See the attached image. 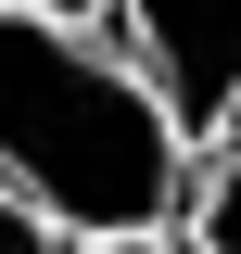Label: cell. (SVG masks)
Masks as SVG:
<instances>
[{"instance_id":"obj_3","label":"cell","mask_w":241,"mask_h":254,"mask_svg":"<svg viewBox=\"0 0 241 254\" xmlns=\"http://www.w3.org/2000/svg\"><path fill=\"white\" fill-rule=\"evenodd\" d=\"M216 140H229V153H216L203 203H190V242H203V254H241V115L216 127Z\"/></svg>"},{"instance_id":"obj_2","label":"cell","mask_w":241,"mask_h":254,"mask_svg":"<svg viewBox=\"0 0 241 254\" xmlns=\"http://www.w3.org/2000/svg\"><path fill=\"white\" fill-rule=\"evenodd\" d=\"M127 38L190 140L241 115V0H127Z\"/></svg>"},{"instance_id":"obj_1","label":"cell","mask_w":241,"mask_h":254,"mask_svg":"<svg viewBox=\"0 0 241 254\" xmlns=\"http://www.w3.org/2000/svg\"><path fill=\"white\" fill-rule=\"evenodd\" d=\"M178 165H190V127L165 115L140 64L89 51L76 13H38V0L0 13V178L51 229L76 242L152 229L178 203Z\"/></svg>"},{"instance_id":"obj_6","label":"cell","mask_w":241,"mask_h":254,"mask_svg":"<svg viewBox=\"0 0 241 254\" xmlns=\"http://www.w3.org/2000/svg\"><path fill=\"white\" fill-rule=\"evenodd\" d=\"M38 13H76V26H89V13H102V0H38Z\"/></svg>"},{"instance_id":"obj_4","label":"cell","mask_w":241,"mask_h":254,"mask_svg":"<svg viewBox=\"0 0 241 254\" xmlns=\"http://www.w3.org/2000/svg\"><path fill=\"white\" fill-rule=\"evenodd\" d=\"M0 254H51V216H38L13 178H0Z\"/></svg>"},{"instance_id":"obj_5","label":"cell","mask_w":241,"mask_h":254,"mask_svg":"<svg viewBox=\"0 0 241 254\" xmlns=\"http://www.w3.org/2000/svg\"><path fill=\"white\" fill-rule=\"evenodd\" d=\"M89 254H152V229H115V242H89Z\"/></svg>"}]
</instances>
